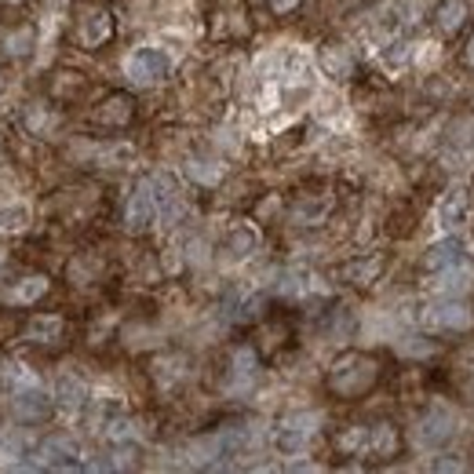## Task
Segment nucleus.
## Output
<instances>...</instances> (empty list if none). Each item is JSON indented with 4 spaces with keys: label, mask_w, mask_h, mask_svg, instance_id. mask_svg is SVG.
Instances as JSON below:
<instances>
[{
    "label": "nucleus",
    "mask_w": 474,
    "mask_h": 474,
    "mask_svg": "<svg viewBox=\"0 0 474 474\" xmlns=\"http://www.w3.org/2000/svg\"><path fill=\"white\" fill-rule=\"evenodd\" d=\"M8 387H15V383H11V372L0 369V391H8Z\"/></svg>",
    "instance_id": "obj_34"
},
{
    "label": "nucleus",
    "mask_w": 474,
    "mask_h": 474,
    "mask_svg": "<svg viewBox=\"0 0 474 474\" xmlns=\"http://www.w3.org/2000/svg\"><path fill=\"white\" fill-rule=\"evenodd\" d=\"M259 376V362H256V350L252 347H237L233 358H230V376H226V391L230 394H245Z\"/></svg>",
    "instance_id": "obj_8"
},
{
    "label": "nucleus",
    "mask_w": 474,
    "mask_h": 474,
    "mask_svg": "<svg viewBox=\"0 0 474 474\" xmlns=\"http://www.w3.org/2000/svg\"><path fill=\"white\" fill-rule=\"evenodd\" d=\"M383 256H365V259H350L347 266H343V278L350 281V285H372V281H379V274H383Z\"/></svg>",
    "instance_id": "obj_18"
},
{
    "label": "nucleus",
    "mask_w": 474,
    "mask_h": 474,
    "mask_svg": "<svg viewBox=\"0 0 474 474\" xmlns=\"http://www.w3.org/2000/svg\"><path fill=\"white\" fill-rule=\"evenodd\" d=\"M125 73L135 84H161L172 73V55L157 44H142L125 58Z\"/></svg>",
    "instance_id": "obj_3"
},
{
    "label": "nucleus",
    "mask_w": 474,
    "mask_h": 474,
    "mask_svg": "<svg viewBox=\"0 0 474 474\" xmlns=\"http://www.w3.org/2000/svg\"><path fill=\"white\" fill-rule=\"evenodd\" d=\"M77 456H80V449L70 434H51L37 446V460L44 467H77Z\"/></svg>",
    "instance_id": "obj_10"
},
{
    "label": "nucleus",
    "mask_w": 474,
    "mask_h": 474,
    "mask_svg": "<svg viewBox=\"0 0 474 474\" xmlns=\"http://www.w3.org/2000/svg\"><path fill=\"white\" fill-rule=\"evenodd\" d=\"M51 405L55 398H48L37 383H26V387L11 391V409H15V417L26 420V424H41L51 417Z\"/></svg>",
    "instance_id": "obj_6"
},
{
    "label": "nucleus",
    "mask_w": 474,
    "mask_h": 474,
    "mask_svg": "<svg viewBox=\"0 0 474 474\" xmlns=\"http://www.w3.org/2000/svg\"><path fill=\"white\" fill-rule=\"evenodd\" d=\"M398 431L391 424H376L369 427V446H365V456H376V460H391L398 456Z\"/></svg>",
    "instance_id": "obj_14"
},
{
    "label": "nucleus",
    "mask_w": 474,
    "mask_h": 474,
    "mask_svg": "<svg viewBox=\"0 0 474 474\" xmlns=\"http://www.w3.org/2000/svg\"><path fill=\"white\" fill-rule=\"evenodd\" d=\"M456 438V417L446 405H431V412H424V420L417 424V441L424 449H446Z\"/></svg>",
    "instance_id": "obj_4"
},
{
    "label": "nucleus",
    "mask_w": 474,
    "mask_h": 474,
    "mask_svg": "<svg viewBox=\"0 0 474 474\" xmlns=\"http://www.w3.org/2000/svg\"><path fill=\"white\" fill-rule=\"evenodd\" d=\"M340 453H350V456H365V446H369V427H350L340 434Z\"/></svg>",
    "instance_id": "obj_26"
},
{
    "label": "nucleus",
    "mask_w": 474,
    "mask_h": 474,
    "mask_svg": "<svg viewBox=\"0 0 474 474\" xmlns=\"http://www.w3.org/2000/svg\"><path fill=\"white\" fill-rule=\"evenodd\" d=\"M8 4H19V0H8Z\"/></svg>",
    "instance_id": "obj_37"
},
{
    "label": "nucleus",
    "mask_w": 474,
    "mask_h": 474,
    "mask_svg": "<svg viewBox=\"0 0 474 474\" xmlns=\"http://www.w3.org/2000/svg\"><path fill=\"white\" fill-rule=\"evenodd\" d=\"M0 271H4V252H0Z\"/></svg>",
    "instance_id": "obj_36"
},
{
    "label": "nucleus",
    "mask_w": 474,
    "mask_h": 474,
    "mask_svg": "<svg viewBox=\"0 0 474 474\" xmlns=\"http://www.w3.org/2000/svg\"><path fill=\"white\" fill-rule=\"evenodd\" d=\"M99 125H113V128H121V125H128L132 121V99H125V96H110L103 106H99Z\"/></svg>",
    "instance_id": "obj_21"
},
{
    "label": "nucleus",
    "mask_w": 474,
    "mask_h": 474,
    "mask_svg": "<svg viewBox=\"0 0 474 474\" xmlns=\"http://www.w3.org/2000/svg\"><path fill=\"white\" fill-rule=\"evenodd\" d=\"M463 58H467V63L474 66V34H470V41H467V51H463Z\"/></svg>",
    "instance_id": "obj_35"
},
{
    "label": "nucleus",
    "mask_w": 474,
    "mask_h": 474,
    "mask_svg": "<svg viewBox=\"0 0 474 474\" xmlns=\"http://www.w3.org/2000/svg\"><path fill=\"white\" fill-rule=\"evenodd\" d=\"M26 223H29V209H26V204H4V209H0V230H4V233L22 230Z\"/></svg>",
    "instance_id": "obj_27"
},
{
    "label": "nucleus",
    "mask_w": 474,
    "mask_h": 474,
    "mask_svg": "<svg viewBox=\"0 0 474 474\" xmlns=\"http://www.w3.org/2000/svg\"><path fill=\"white\" fill-rule=\"evenodd\" d=\"M434 274H438L434 288L446 292V295H460V292H470V288H474V271H467L463 263L446 266V271H434Z\"/></svg>",
    "instance_id": "obj_17"
},
{
    "label": "nucleus",
    "mask_w": 474,
    "mask_h": 474,
    "mask_svg": "<svg viewBox=\"0 0 474 474\" xmlns=\"http://www.w3.org/2000/svg\"><path fill=\"white\" fill-rule=\"evenodd\" d=\"M26 336L37 340V343H55L58 336H63V317H55V314L34 317V321H29V329H26Z\"/></svg>",
    "instance_id": "obj_23"
},
{
    "label": "nucleus",
    "mask_w": 474,
    "mask_h": 474,
    "mask_svg": "<svg viewBox=\"0 0 474 474\" xmlns=\"http://www.w3.org/2000/svg\"><path fill=\"white\" fill-rule=\"evenodd\" d=\"M420 321L431 333H463L470 329V310L460 300H434L420 310Z\"/></svg>",
    "instance_id": "obj_5"
},
{
    "label": "nucleus",
    "mask_w": 474,
    "mask_h": 474,
    "mask_svg": "<svg viewBox=\"0 0 474 474\" xmlns=\"http://www.w3.org/2000/svg\"><path fill=\"white\" fill-rule=\"evenodd\" d=\"M266 4H271V11H274V15H288V11L300 8L303 0H266Z\"/></svg>",
    "instance_id": "obj_32"
},
{
    "label": "nucleus",
    "mask_w": 474,
    "mask_h": 474,
    "mask_svg": "<svg viewBox=\"0 0 474 474\" xmlns=\"http://www.w3.org/2000/svg\"><path fill=\"white\" fill-rule=\"evenodd\" d=\"M110 34H113L110 11H106V8H88L84 19H80V26H77L80 44H84V48H99L103 41H110Z\"/></svg>",
    "instance_id": "obj_11"
},
{
    "label": "nucleus",
    "mask_w": 474,
    "mask_h": 474,
    "mask_svg": "<svg viewBox=\"0 0 474 474\" xmlns=\"http://www.w3.org/2000/svg\"><path fill=\"white\" fill-rule=\"evenodd\" d=\"M317 427H321V417H317V412H292V417H285V420L278 424V431H274L278 453L300 456V453L310 446V438L317 434Z\"/></svg>",
    "instance_id": "obj_2"
},
{
    "label": "nucleus",
    "mask_w": 474,
    "mask_h": 474,
    "mask_svg": "<svg viewBox=\"0 0 474 474\" xmlns=\"http://www.w3.org/2000/svg\"><path fill=\"white\" fill-rule=\"evenodd\" d=\"M376 379H379L376 358H369L362 350H347L329 369V391L336 398H362L365 391H372Z\"/></svg>",
    "instance_id": "obj_1"
},
{
    "label": "nucleus",
    "mask_w": 474,
    "mask_h": 474,
    "mask_svg": "<svg viewBox=\"0 0 474 474\" xmlns=\"http://www.w3.org/2000/svg\"><path fill=\"white\" fill-rule=\"evenodd\" d=\"M434 19H438V26L446 29V34H460V26L470 19V0H441Z\"/></svg>",
    "instance_id": "obj_20"
},
{
    "label": "nucleus",
    "mask_w": 474,
    "mask_h": 474,
    "mask_svg": "<svg viewBox=\"0 0 474 474\" xmlns=\"http://www.w3.org/2000/svg\"><path fill=\"white\" fill-rule=\"evenodd\" d=\"M154 216H157L154 190H150V180H142V183L132 190L128 204H125V226H128V230H146V226L154 223Z\"/></svg>",
    "instance_id": "obj_7"
},
{
    "label": "nucleus",
    "mask_w": 474,
    "mask_h": 474,
    "mask_svg": "<svg viewBox=\"0 0 474 474\" xmlns=\"http://www.w3.org/2000/svg\"><path fill=\"white\" fill-rule=\"evenodd\" d=\"M106 434H110L113 441H128V438H135V424L121 417V420H113V424L106 427Z\"/></svg>",
    "instance_id": "obj_31"
},
{
    "label": "nucleus",
    "mask_w": 474,
    "mask_h": 474,
    "mask_svg": "<svg viewBox=\"0 0 474 474\" xmlns=\"http://www.w3.org/2000/svg\"><path fill=\"white\" fill-rule=\"evenodd\" d=\"M317 63L325 70V77H333V80H347L354 73V58L343 44H325L321 55H317Z\"/></svg>",
    "instance_id": "obj_13"
},
{
    "label": "nucleus",
    "mask_w": 474,
    "mask_h": 474,
    "mask_svg": "<svg viewBox=\"0 0 474 474\" xmlns=\"http://www.w3.org/2000/svg\"><path fill=\"white\" fill-rule=\"evenodd\" d=\"M29 48H34V29H15V34L8 37V55H15V58H22V55H29Z\"/></svg>",
    "instance_id": "obj_30"
},
{
    "label": "nucleus",
    "mask_w": 474,
    "mask_h": 474,
    "mask_svg": "<svg viewBox=\"0 0 474 474\" xmlns=\"http://www.w3.org/2000/svg\"><path fill=\"white\" fill-rule=\"evenodd\" d=\"M51 398L58 409H66V412H77L84 401H88V387H84V379L73 376V372H58L55 376V387H51Z\"/></svg>",
    "instance_id": "obj_12"
},
{
    "label": "nucleus",
    "mask_w": 474,
    "mask_h": 474,
    "mask_svg": "<svg viewBox=\"0 0 474 474\" xmlns=\"http://www.w3.org/2000/svg\"><path fill=\"white\" fill-rule=\"evenodd\" d=\"M379 58H383V66H401V63H405V58H409V44L394 37V41H387V44H383Z\"/></svg>",
    "instance_id": "obj_29"
},
{
    "label": "nucleus",
    "mask_w": 474,
    "mask_h": 474,
    "mask_svg": "<svg viewBox=\"0 0 474 474\" xmlns=\"http://www.w3.org/2000/svg\"><path fill=\"white\" fill-rule=\"evenodd\" d=\"M259 300L256 295H245V292H230L226 295V317L230 321H252L256 314H259Z\"/></svg>",
    "instance_id": "obj_22"
},
{
    "label": "nucleus",
    "mask_w": 474,
    "mask_h": 474,
    "mask_svg": "<svg viewBox=\"0 0 474 474\" xmlns=\"http://www.w3.org/2000/svg\"><path fill=\"white\" fill-rule=\"evenodd\" d=\"M434 216H438V226H446V230L463 226L467 216H470V194H467L463 187H449L446 194H441Z\"/></svg>",
    "instance_id": "obj_9"
},
{
    "label": "nucleus",
    "mask_w": 474,
    "mask_h": 474,
    "mask_svg": "<svg viewBox=\"0 0 474 474\" xmlns=\"http://www.w3.org/2000/svg\"><path fill=\"white\" fill-rule=\"evenodd\" d=\"M463 263V241L460 237H441L427 248V266L431 271H446V266H456Z\"/></svg>",
    "instance_id": "obj_16"
},
{
    "label": "nucleus",
    "mask_w": 474,
    "mask_h": 474,
    "mask_svg": "<svg viewBox=\"0 0 474 474\" xmlns=\"http://www.w3.org/2000/svg\"><path fill=\"white\" fill-rule=\"evenodd\" d=\"M278 292H281V295H288V300H300V295H307V292H310V274L303 271V266H292V271H285V274H281Z\"/></svg>",
    "instance_id": "obj_25"
},
{
    "label": "nucleus",
    "mask_w": 474,
    "mask_h": 474,
    "mask_svg": "<svg viewBox=\"0 0 474 474\" xmlns=\"http://www.w3.org/2000/svg\"><path fill=\"white\" fill-rule=\"evenodd\" d=\"M26 125L34 128V132H41L44 125H48V117H44V110H29V117H26Z\"/></svg>",
    "instance_id": "obj_33"
},
{
    "label": "nucleus",
    "mask_w": 474,
    "mask_h": 474,
    "mask_svg": "<svg viewBox=\"0 0 474 474\" xmlns=\"http://www.w3.org/2000/svg\"><path fill=\"white\" fill-rule=\"evenodd\" d=\"M187 175H190L194 183H201V187H216L223 180V164L219 161H209V157H194L187 164Z\"/></svg>",
    "instance_id": "obj_24"
},
{
    "label": "nucleus",
    "mask_w": 474,
    "mask_h": 474,
    "mask_svg": "<svg viewBox=\"0 0 474 474\" xmlns=\"http://www.w3.org/2000/svg\"><path fill=\"white\" fill-rule=\"evenodd\" d=\"M325 212H329V201H300V204H295V212H292V219L295 223H317Z\"/></svg>",
    "instance_id": "obj_28"
},
{
    "label": "nucleus",
    "mask_w": 474,
    "mask_h": 474,
    "mask_svg": "<svg viewBox=\"0 0 474 474\" xmlns=\"http://www.w3.org/2000/svg\"><path fill=\"white\" fill-rule=\"evenodd\" d=\"M226 256L233 259V263H241V259H248V256H256V248H259V233H256V226H233L230 233H226Z\"/></svg>",
    "instance_id": "obj_15"
},
{
    "label": "nucleus",
    "mask_w": 474,
    "mask_h": 474,
    "mask_svg": "<svg viewBox=\"0 0 474 474\" xmlns=\"http://www.w3.org/2000/svg\"><path fill=\"white\" fill-rule=\"evenodd\" d=\"M44 292H48V278H44V274H29V278H22L15 288L4 292V303H19V307H26V303H37Z\"/></svg>",
    "instance_id": "obj_19"
}]
</instances>
